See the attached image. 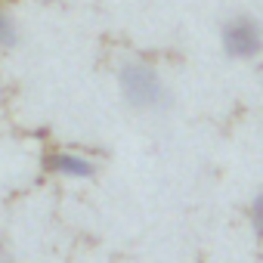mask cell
<instances>
[{
	"instance_id": "7",
	"label": "cell",
	"mask_w": 263,
	"mask_h": 263,
	"mask_svg": "<svg viewBox=\"0 0 263 263\" xmlns=\"http://www.w3.org/2000/svg\"><path fill=\"white\" fill-rule=\"evenodd\" d=\"M0 263H7V260H0Z\"/></svg>"
},
{
	"instance_id": "6",
	"label": "cell",
	"mask_w": 263,
	"mask_h": 263,
	"mask_svg": "<svg viewBox=\"0 0 263 263\" xmlns=\"http://www.w3.org/2000/svg\"><path fill=\"white\" fill-rule=\"evenodd\" d=\"M4 4H10V0H0V7H4Z\"/></svg>"
},
{
	"instance_id": "3",
	"label": "cell",
	"mask_w": 263,
	"mask_h": 263,
	"mask_svg": "<svg viewBox=\"0 0 263 263\" xmlns=\"http://www.w3.org/2000/svg\"><path fill=\"white\" fill-rule=\"evenodd\" d=\"M44 167L50 171V174H59V177H68V180H90L96 171H99V164L93 161V158H87V155H81V152H50L47 158H44Z\"/></svg>"
},
{
	"instance_id": "5",
	"label": "cell",
	"mask_w": 263,
	"mask_h": 263,
	"mask_svg": "<svg viewBox=\"0 0 263 263\" xmlns=\"http://www.w3.org/2000/svg\"><path fill=\"white\" fill-rule=\"evenodd\" d=\"M248 217H251L254 232L263 238V192H257V195H254V201H251V208H248Z\"/></svg>"
},
{
	"instance_id": "1",
	"label": "cell",
	"mask_w": 263,
	"mask_h": 263,
	"mask_svg": "<svg viewBox=\"0 0 263 263\" xmlns=\"http://www.w3.org/2000/svg\"><path fill=\"white\" fill-rule=\"evenodd\" d=\"M121 96L137 111H167L171 108V90L164 78L149 62H127L121 68Z\"/></svg>"
},
{
	"instance_id": "2",
	"label": "cell",
	"mask_w": 263,
	"mask_h": 263,
	"mask_svg": "<svg viewBox=\"0 0 263 263\" xmlns=\"http://www.w3.org/2000/svg\"><path fill=\"white\" fill-rule=\"evenodd\" d=\"M220 44L229 59H254L263 53V25L248 13L229 16L220 28Z\"/></svg>"
},
{
	"instance_id": "4",
	"label": "cell",
	"mask_w": 263,
	"mask_h": 263,
	"mask_svg": "<svg viewBox=\"0 0 263 263\" xmlns=\"http://www.w3.org/2000/svg\"><path fill=\"white\" fill-rule=\"evenodd\" d=\"M16 41H19V25L7 7H0V47H16Z\"/></svg>"
}]
</instances>
